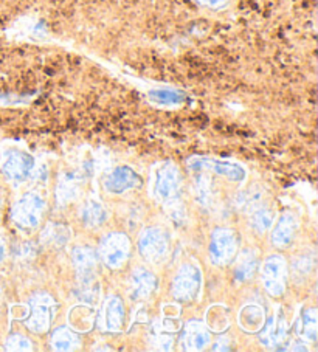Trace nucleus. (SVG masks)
<instances>
[{"label": "nucleus", "instance_id": "nucleus-1", "mask_svg": "<svg viewBox=\"0 0 318 352\" xmlns=\"http://www.w3.org/2000/svg\"><path fill=\"white\" fill-rule=\"evenodd\" d=\"M73 264L78 275V296L87 305H95L100 298L95 252L90 247H76L73 250Z\"/></svg>", "mask_w": 318, "mask_h": 352}, {"label": "nucleus", "instance_id": "nucleus-2", "mask_svg": "<svg viewBox=\"0 0 318 352\" xmlns=\"http://www.w3.org/2000/svg\"><path fill=\"white\" fill-rule=\"evenodd\" d=\"M45 211V200L41 194L27 192L17 200L11 210L13 222L19 228L34 230L39 226Z\"/></svg>", "mask_w": 318, "mask_h": 352}, {"label": "nucleus", "instance_id": "nucleus-3", "mask_svg": "<svg viewBox=\"0 0 318 352\" xmlns=\"http://www.w3.org/2000/svg\"><path fill=\"white\" fill-rule=\"evenodd\" d=\"M138 252L146 263L160 264L169 253L167 233L158 227L145 228L138 238Z\"/></svg>", "mask_w": 318, "mask_h": 352}, {"label": "nucleus", "instance_id": "nucleus-4", "mask_svg": "<svg viewBox=\"0 0 318 352\" xmlns=\"http://www.w3.org/2000/svg\"><path fill=\"white\" fill-rule=\"evenodd\" d=\"M200 270L191 263L182 264L173 281V296L182 302L193 301L200 292Z\"/></svg>", "mask_w": 318, "mask_h": 352}, {"label": "nucleus", "instance_id": "nucleus-5", "mask_svg": "<svg viewBox=\"0 0 318 352\" xmlns=\"http://www.w3.org/2000/svg\"><path fill=\"white\" fill-rule=\"evenodd\" d=\"M154 194L158 202L168 205L180 196V174L173 163H163L156 173Z\"/></svg>", "mask_w": 318, "mask_h": 352}, {"label": "nucleus", "instance_id": "nucleus-6", "mask_svg": "<svg viewBox=\"0 0 318 352\" xmlns=\"http://www.w3.org/2000/svg\"><path fill=\"white\" fill-rule=\"evenodd\" d=\"M32 312L27 320V327L36 333L47 332L50 329L52 321L56 311V302L47 294H36L30 300Z\"/></svg>", "mask_w": 318, "mask_h": 352}, {"label": "nucleus", "instance_id": "nucleus-7", "mask_svg": "<svg viewBox=\"0 0 318 352\" xmlns=\"http://www.w3.org/2000/svg\"><path fill=\"white\" fill-rule=\"evenodd\" d=\"M261 281L266 292L272 296H281L286 290L287 265L283 256H268L261 269Z\"/></svg>", "mask_w": 318, "mask_h": 352}, {"label": "nucleus", "instance_id": "nucleus-8", "mask_svg": "<svg viewBox=\"0 0 318 352\" xmlns=\"http://www.w3.org/2000/svg\"><path fill=\"white\" fill-rule=\"evenodd\" d=\"M131 244L123 233H109L100 244V256L103 263L111 269H120L129 256Z\"/></svg>", "mask_w": 318, "mask_h": 352}, {"label": "nucleus", "instance_id": "nucleus-9", "mask_svg": "<svg viewBox=\"0 0 318 352\" xmlns=\"http://www.w3.org/2000/svg\"><path fill=\"white\" fill-rule=\"evenodd\" d=\"M0 168L5 177L11 182H25L33 173L34 160L32 155L22 153L19 149H8L2 154Z\"/></svg>", "mask_w": 318, "mask_h": 352}, {"label": "nucleus", "instance_id": "nucleus-10", "mask_svg": "<svg viewBox=\"0 0 318 352\" xmlns=\"http://www.w3.org/2000/svg\"><path fill=\"white\" fill-rule=\"evenodd\" d=\"M237 250V238L233 230L216 228L211 236L210 258L215 265H225L235 258Z\"/></svg>", "mask_w": 318, "mask_h": 352}, {"label": "nucleus", "instance_id": "nucleus-11", "mask_svg": "<svg viewBox=\"0 0 318 352\" xmlns=\"http://www.w3.org/2000/svg\"><path fill=\"white\" fill-rule=\"evenodd\" d=\"M188 166L194 169V171H204V169H208V171L224 175V177H227L233 182H242L246 179V171H244V168L231 162L193 157V159H189Z\"/></svg>", "mask_w": 318, "mask_h": 352}, {"label": "nucleus", "instance_id": "nucleus-12", "mask_svg": "<svg viewBox=\"0 0 318 352\" xmlns=\"http://www.w3.org/2000/svg\"><path fill=\"white\" fill-rule=\"evenodd\" d=\"M157 289V278L146 269H136L129 279V296L132 301H142L149 298Z\"/></svg>", "mask_w": 318, "mask_h": 352}, {"label": "nucleus", "instance_id": "nucleus-13", "mask_svg": "<svg viewBox=\"0 0 318 352\" xmlns=\"http://www.w3.org/2000/svg\"><path fill=\"white\" fill-rule=\"evenodd\" d=\"M211 342V333L202 321L193 320L182 332V344L187 351H202Z\"/></svg>", "mask_w": 318, "mask_h": 352}, {"label": "nucleus", "instance_id": "nucleus-14", "mask_svg": "<svg viewBox=\"0 0 318 352\" xmlns=\"http://www.w3.org/2000/svg\"><path fill=\"white\" fill-rule=\"evenodd\" d=\"M142 184L140 175L129 166H120L109 175L106 180V190L112 194H121Z\"/></svg>", "mask_w": 318, "mask_h": 352}, {"label": "nucleus", "instance_id": "nucleus-15", "mask_svg": "<svg viewBox=\"0 0 318 352\" xmlns=\"http://www.w3.org/2000/svg\"><path fill=\"white\" fill-rule=\"evenodd\" d=\"M286 321L283 315L277 314L275 317L267 321L259 332V342L267 346V348H275L277 344H281L286 338Z\"/></svg>", "mask_w": 318, "mask_h": 352}, {"label": "nucleus", "instance_id": "nucleus-16", "mask_svg": "<svg viewBox=\"0 0 318 352\" xmlns=\"http://www.w3.org/2000/svg\"><path fill=\"white\" fill-rule=\"evenodd\" d=\"M297 228V219L295 216L290 213L283 214L278 219L277 227H275L273 233H272V242L275 247L278 248H286L290 245V242L293 239V233H295Z\"/></svg>", "mask_w": 318, "mask_h": 352}, {"label": "nucleus", "instance_id": "nucleus-17", "mask_svg": "<svg viewBox=\"0 0 318 352\" xmlns=\"http://www.w3.org/2000/svg\"><path fill=\"white\" fill-rule=\"evenodd\" d=\"M125 323V307L118 296L112 295L106 301V311H104V327L111 332H118Z\"/></svg>", "mask_w": 318, "mask_h": 352}, {"label": "nucleus", "instance_id": "nucleus-18", "mask_svg": "<svg viewBox=\"0 0 318 352\" xmlns=\"http://www.w3.org/2000/svg\"><path fill=\"white\" fill-rule=\"evenodd\" d=\"M256 269H258V253L252 250V248H247L236 259V278L241 279V281H246V279H250L255 275Z\"/></svg>", "mask_w": 318, "mask_h": 352}, {"label": "nucleus", "instance_id": "nucleus-19", "mask_svg": "<svg viewBox=\"0 0 318 352\" xmlns=\"http://www.w3.org/2000/svg\"><path fill=\"white\" fill-rule=\"evenodd\" d=\"M318 314L315 307H309L303 311L298 320V333L304 342H315L318 337Z\"/></svg>", "mask_w": 318, "mask_h": 352}, {"label": "nucleus", "instance_id": "nucleus-20", "mask_svg": "<svg viewBox=\"0 0 318 352\" xmlns=\"http://www.w3.org/2000/svg\"><path fill=\"white\" fill-rule=\"evenodd\" d=\"M81 217L85 226L90 228H96V227H101L103 223L106 222L107 214L101 202H98L95 199H89L83 206Z\"/></svg>", "mask_w": 318, "mask_h": 352}, {"label": "nucleus", "instance_id": "nucleus-21", "mask_svg": "<svg viewBox=\"0 0 318 352\" xmlns=\"http://www.w3.org/2000/svg\"><path fill=\"white\" fill-rule=\"evenodd\" d=\"M54 351H75L79 348V337L70 327H58L52 336Z\"/></svg>", "mask_w": 318, "mask_h": 352}, {"label": "nucleus", "instance_id": "nucleus-22", "mask_svg": "<svg viewBox=\"0 0 318 352\" xmlns=\"http://www.w3.org/2000/svg\"><path fill=\"white\" fill-rule=\"evenodd\" d=\"M42 242L50 247H64L70 239V230L61 223H50L41 236Z\"/></svg>", "mask_w": 318, "mask_h": 352}, {"label": "nucleus", "instance_id": "nucleus-23", "mask_svg": "<svg viewBox=\"0 0 318 352\" xmlns=\"http://www.w3.org/2000/svg\"><path fill=\"white\" fill-rule=\"evenodd\" d=\"M79 180L75 174H64L58 185V199L61 204L72 202L78 197Z\"/></svg>", "mask_w": 318, "mask_h": 352}, {"label": "nucleus", "instance_id": "nucleus-24", "mask_svg": "<svg viewBox=\"0 0 318 352\" xmlns=\"http://www.w3.org/2000/svg\"><path fill=\"white\" fill-rule=\"evenodd\" d=\"M264 323V312L259 306H247L241 312V324L247 331L255 332L259 329V326Z\"/></svg>", "mask_w": 318, "mask_h": 352}, {"label": "nucleus", "instance_id": "nucleus-25", "mask_svg": "<svg viewBox=\"0 0 318 352\" xmlns=\"http://www.w3.org/2000/svg\"><path fill=\"white\" fill-rule=\"evenodd\" d=\"M250 226L258 233H266L273 226V213L267 208H256L250 217Z\"/></svg>", "mask_w": 318, "mask_h": 352}, {"label": "nucleus", "instance_id": "nucleus-26", "mask_svg": "<svg viewBox=\"0 0 318 352\" xmlns=\"http://www.w3.org/2000/svg\"><path fill=\"white\" fill-rule=\"evenodd\" d=\"M194 192L198 202L202 205H208L211 200L213 191H211V182L208 179V175L200 174L194 180Z\"/></svg>", "mask_w": 318, "mask_h": 352}, {"label": "nucleus", "instance_id": "nucleus-27", "mask_svg": "<svg viewBox=\"0 0 318 352\" xmlns=\"http://www.w3.org/2000/svg\"><path fill=\"white\" fill-rule=\"evenodd\" d=\"M261 202V194L259 192H252V191H247V192H242L240 197H237V206H240L241 210L244 211H248V210H256V206Z\"/></svg>", "mask_w": 318, "mask_h": 352}, {"label": "nucleus", "instance_id": "nucleus-28", "mask_svg": "<svg viewBox=\"0 0 318 352\" xmlns=\"http://www.w3.org/2000/svg\"><path fill=\"white\" fill-rule=\"evenodd\" d=\"M5 348L8 351H32L33 346L27 337L14 333V336L8 337L7 343H5Z\"/></svg>", "mask_w": 318, "mask_h": 352}, {"label": "nucleus", "instance_id": "nucleus-29", "mask_svg": "<svg viewBox=\"0 0 318 352\" xmlns=\"http://www.w3.org/2000/svg\"><path fill=\"white\" fill-rule=\"evenodd\" d=\"M151 96L152 100L162 102V104H177L182 101V96L173 90H157V92H152Z\"/></svg>", "mask_w": 318, "mask_h": 352}, {"label": "nucleus", "instance_id": "nucleus-30", "mask_svg": "<svg viewBox=\"0 0 318 352\" xmlns=\"http://www.w3.org/2000/svg\"><path fill=\"white\" fill-rule=\"evenodd\" d=\"M194 2L211 10H224L229 5V0H194Z\"/></svg>", "mask_w": 318, "mask_h": 352}, {"label": "nucleus", "instance_id": "nucleus-31", "mask_svg": "<svg viewBox=\"0 0 318 352\" xmlns=\"http://www.w3.org/2000/svg\"><path fill=\"white\" fill-rule=\"evenodd\" d=\"M229 343V340L225 338V337H221L218 340V346H215V351H229L230 349V346H225Z\"/></svg>", "mask_w": 318, "mask_h": 352}, {"label": "nucleus", "instance_id": "nucleus-32", "mask_svg": "<svg viewBox=\"0 0 318 352\" xmlns=\"http://www.w3.org/2000/svg\"><path fill=\"white\" fill-rule=\"evenodd\" d=\"M5 256H7V245H5L3 239L0 238V264L5 261Z\"/></svg>", "mask_w": 318, "mask_h": 352}, {"label": "nucleus", "instance_id": "nucleus-33", "mask_svg": "<svg viewBox=\"0 0 318 352\" xmlns=\"http://www.w3.org/2000/svg\"><path fill=\"white\" fill-rule=\"evenodd\" d=\"M0 208H2V200H0Z\"/></svg>", "mask_w": 318, "mask_h": 352}]
</instances>
